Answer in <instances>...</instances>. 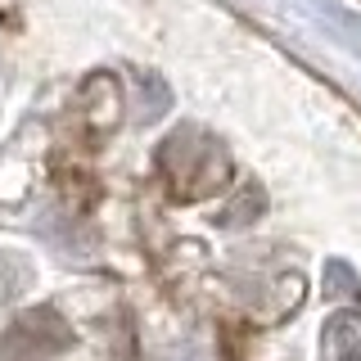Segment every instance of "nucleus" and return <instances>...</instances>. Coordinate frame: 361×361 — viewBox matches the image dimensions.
Wrapping results in <instances>:
<instances>
[{
  "mask_svg": "<svg viewBox=\"0 0 361 361\" xmlns=\"http://www.w3.org/2000/svg\"><path fill=\"white\" fill-rule=\"evenodd\" d=\"M63 338H68V330L59 325V316L32 312L14 325V334H9V343H5V361H45Z\"/></svg>",
  "mask_w": 361,
  "mask_h": 361,
  "instance_id": "1",
  "label": "nucleus"
}]
</instances>
